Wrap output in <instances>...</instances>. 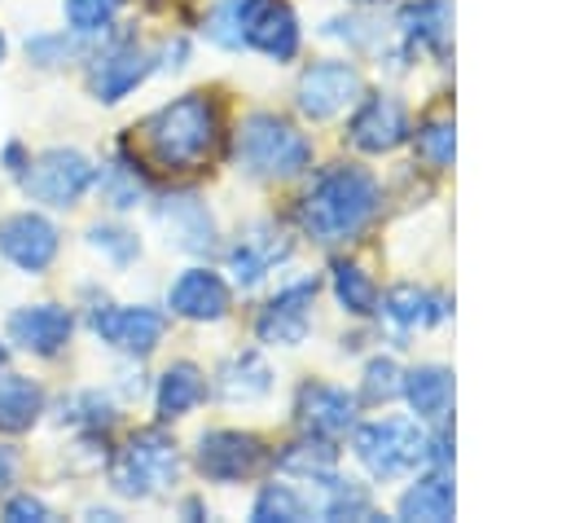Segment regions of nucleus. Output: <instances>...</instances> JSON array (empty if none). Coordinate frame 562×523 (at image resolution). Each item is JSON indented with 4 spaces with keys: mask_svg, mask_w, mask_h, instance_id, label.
<instances>
[{
    "mask_svg": "<svg viewBox=\"0 0 562 523\" xmlns=\"http://www.w3.org/2000/svg\"><path fill=\"white\" fill-rule=\"evenodd\" d=\"M378 180L356 167V163H338V167H325L312 189L303 193L299 202V224L312 242L321 246H334V242H351L378 211Z\"/></svg>",
    "mask_w": 562,
    "mask_h": 523,
    "instance_id": "obj_1",
    "label": "nucleus"
},
{
    "mask_svg": "<svg viewBox=\"0 0 562 523\" xmlns=\"http://www.w3.org/2000/svg\"><path fill=\"white\" fill-rule=\"evenodd\" d=\"M140 132H145V145H149L154 163H162L171 171L193 167L215 145V105L202 92H184V97L167 101L162 110H154Z\"/></svg>",
    "mask_w": 562,
    "mask_h": 523,
    "instance_id": "obj_2",
    "label": "nucleus"
},
{
    "mask_svg": "<svg viewBox=\"0 0 562 523\" xmlns=\"http://www.w3.org/2000/svg\"><path fill=\"white\" fill-rule=\"evenodd\" d=\"M233 158L259 180H290L312 163V141L290 119L255 110L233 132Z\"/></svg>",
    "mask_w": 562,
    "mask_h": 523,
    "instance_id": "obj_3",
    "label": "nucleus"
},
{
    "mask_svg": "<svg viewBox=\"0 0 562 523\" xmlns=\"http://www.w3.org/2000/svg\"><path fill=\"white\" fill-rule=\"evenodd\" d=\"M351 448L373 479H395L430 461V435L417 418H373L351 426Z\"/></svg>",
    "mask_w": 562,
    "mask_h": 523,
    "instance_id": "obj_4",
    "label": "nucleus"
},
{
    "mask_svg": "<svg viewBox=\"0 0 562 523\" xmlns=\"http://www.w3.org/2000/svg\"><path fill=\"white\" fill-rule=\"evenodd\" d=\"M176 475H180V453H176V444H171L158 426L136 431V435L114 453V461H110V483H114V492H119V497H132V501L171 488Z\"/></svg>",
    "mask_w": 562,
    "mask_h": 523,
    "instance_id": "obj_5",
    "label": "nucleus"
},
{
    "mask_svg": "<svg viewBox=\"0 0 562 523\" xmlns=\"http://www.w3.org/2000/svg\"><path fill=\"white\" fill-rule=\"evenodd\" d=\"M97 180V167L79 149H44L35 163L22 167V189L44 207H75Z\"/></svg>",
    "mask_w": 562,
    "mask_h": 523,
    "instance_id": "obj_6",
    "label": "nucleus"
},
{
    "mask_svg": "<svg viewBox=\"0 0 562 523\" xmlns=\"http://www.w3.org/2000/svg\"><path fill=\"white\" fill-rule=\"evenodd\" d=\"M364 84H360V70L351 62H338V57H325V62H312L303 75H299V88H294V105L303 119L321 123V119H334L338 110H347L351 101H360Z\"/></svg>",
    "mask_w": 562,
    "mask_h": 523,
    "instance_id": "obj_7",
    "label": "nucleus"
},
{
    "mask_svg": "<svg viewBox=\"0 0 562 523\" xmlns=\"http://www.w3.org/2000/svg\"><path fill=\"white\" fill-rule=\"evenodd\" d=\"M408 136H413L408 110H404V101H395L391 92H369V97L356 105L351 123H347V141H351L356 149H364V154H391V149H400Z\"/></svg>",
    "mask_w": 562,
    "mask_h": 523,
    "instance_id": "obj_8",
    "label": "nucleus"
},
{
    "mask_svg": "<svg viewBox=\"0 0 562 523\" xmlns=\"http://www.w3.org/2000/svg\"><path fill=\"white\" fill-rule=\"evenodd\" d=\"M268 448L250 431H206L198 439V470L215 483H241L263 470Z\"/></svg>",
    "mask_w": 562,
    "mask_h": 523,
    "instance_id": "obj_9",
    "label": "nucleus"
},
{
    "mask_svg": "<svg viewBox=\"0 0 562 523\" xmlns=\"http://www.w3.org/2000/svg\"><path fill=\"white\" fill-rule=\"evenodd\" d=\"M312 299H316V281H290L285 290H277L255 316L259 343H277V347L303 343L312 330Z\"/></svg>",
    "mask_w": 562,
    "mask_h": 523,
    "instance_id": "obj_10",
    "label": "nucleus"
},
{
    "mask_svg": "<svg viewBox=\"0 0 562 523\" xmlns=\"http://www.w3.org/2000/svg\"><path fill=\"white\" fill-rule=\"evenodd\" d=\"M92 330L97 338H105L110 347L127 352V356H149L167 330V316L158 308L132 303V308H97L92 312Z\"/></svg>",
    "mask_w": 562,
    "mask_h": 523,
    "instance_id": "obj_11",
    "label": "nucleus"
},
{
    "mask_svg": "<svg viewBox=\"0 0 562 523\" xmlns=\"http://www.w3.org/2000/svg\"><path fill=\"white\" fill-rule=\"evenodd\" d=\"M57 224L35 215V211H18L0 220V255L9 264H18L22 272H44L57 255Z\"/></svg>",
    "mask_w": 562,
    "mask_h": 523,
    "instance_id": "obj_12",
    "label": "nucleus"
},
{
    "mask_svg": "<svg viewBox=\"0 0 562 523\" xmlns=\"http://www.w3.org/2000/svg\"><path fill=\"white\" fill-rule=\"evenodd\" d=\"M294 418L303 426V435H321V439H338L356 426V396L329 387V382H303L299 400H294Z\"/></svg>",
    "mask_w": 562,
    "mask_h": 523,
    "instance_id": "obj_13",
    "label": "nucleus"
},
{
    "mask_svg": "<svg viewBox=\"0 0 562 523\" xmlns=\"http://www.w3.org/2000/svg\"><path fill=\"white\" fill-rule=\"evenodd\" d=\"M167 308L184 321H220L228 312V281L215 272V268H184L171 290H167Z\"/></svg>",
    "mask_w": 562,
    "mask_h": 523,
    "instance_id": "obj_14",
    "label": "nucleus"
},
{
    "mask_svg": "<svg viewBox=\"0 0 562 523\" xmlns=\"http://www.w3.org/2000/svg\"><path fill=\"white\" fill-rule=\"evenodd\" d=\"M70 330H75V316L57 303H31L9 316V338L35 356H57L70 343Z\"/></svg>",
    "mask_w": 562,
    "mask_h": 523,
    "instance_id": "obj_15",
    "label": "nucleus"
},
{
    "mask_svg": "<svg viewBox=\"0 0 562 523\" xmlns=\"http://www.w3.org/2000/svg\"><path fill=\"white\" fill-rule=\"evenodd\" d=\"M149 70H154V57H149L140 44H114L110 53H101V57L92 62L88 84H92L97 101H119V97H127L136 84H145Z\"/></svg>",
    "mask_w": 562,
    "mask_h": 523,
    "instance_id": "obj_16",
    "label": "nucleus"
},
{
    "mask_svg": "<svg viewBox=\"0 0 562 523\" xmlns=\"http://www.w3.org/2000/svg\"><path fill=\"white\" fill-rule=\"evenodd\" d=\"M158 220L171 229L176 246L189 255H211L215 251V220L198 193H167L158 202Z\"/></svg>",
    "mask_w": 562,
    "mask_h": 523,
    "instance_id": "obj_17",
    "label": "nucleus"
},
{
    "mask_svg": "<svg viewBox=\"0 0 562 523\" xmlns=\"http://www.w3.org/2000/svg\"><path fill=\"white\" fill-rule=\"evenodd\" d=\"M285 255H290L285 233L272 229V224H255V229L228 251V272H233V281H237L241 290H255V286L263 281V272H268L272 264H281Z\"/></svg>",
    "mask_w": 562,
    "mask_h": 523,
    "instance_id": "obj_18",
    "label": "nucleus"
},
{
    "mask_svg": "<svg viewBox=\"0 0 562 523\" xmlns=\"http://www.w3.org/2000/svg\"><path fill=\"white\" fill-rule=\"evenodd\" d=\"M246 48L272 57V62H290L299 53V18L290 4L281 0H263L259 13L250 18V31H246Z\"/></svg>",
    "mask_w": 562,
    "mask_h": 523,
    "instance_id": "obj_19",
    "label": "nucleus"
},
{
    "mask_svg": "<svg viewBox=\"0 0 562 523\" xmlns=\"http://www.w3.org/2000/svg\"><path fill=\"white\" fill-rule=\"evenodd\" d=\"M303 501H307V514H321V519H378L369 492L356 479H338L329 470L312 475V497Z\"/></svg>",
    "mask_w": 562,
    "mask_h": 523,
    "instance_id": "obj_20",
    "label": "nucleus"
},
{
    "mask_svg": "<svg viewBox=\"0 0 562 523\" xmlns=\"http://www.w3.org/2000/svg\"><path fill=\"white\" fill-rule=\"evenodd\" d=\"M400 396L413 404L417 422H443L452 409V374L443 365H417L404 374Z\"/></svg>",
    "mask_w": 562,
    "mask_h": 523,
    "instance_id": "obj_21",
    "label": "nucleus"
},
{
    "mask_svg": "<svg viewBox=\"0 0 562 523\" xmlns=\"http://www.w3.org/2000/svg\"><path fill=\"white\" fill-rule=\"evenodd\" d=\"M400 35L417 48L443 53L452 35V0H413L400 9Z\"/></svg>",
    "mask_w": 562,
    "mask_h": 523,
    "instance_id": "obj_22",
    "label": "nucleus"
},
{
    "mask_svg": "<svg viewBox=\"0 0 562 523\" xmlns=\"http://www.w3.org/2000/svg\"><path fill=\"white\" fill-rule=\"evenodd\" d=\"M382 316H386L391 325H400V330L435 325V321L448 316V299H443V294H430V290H422V286H413V281H400V286L386 290Z\"/></svg>",
    "mask_w": 562,
    "mask_h": 523,
    "instance_id": "obj_23",
    "label": "nucleus"
},
{
    "mask_svg": "<svg viewBox=\"0 0 562 523\" xmlns=\"http://www.w3.org/2000/svg\"><path fill=\"white\" fill-rule=\"evenodd\" d=\"M457 510V497H452V479L443 466L426 470L404 497H400V519H422V523H448Z\"/></svg>",
    "mask_w": 562,
    "mask_h": 523,
    "instance_id": "obj_24",
    "label": "nucleus"
},
{
    "mask_svg": "<svg viewBox=\"0 0 562 523\" xmlns=\"http://www.w3.org/2000/svg\"><path fill=\"white\" fill-rule=\"evenodd\" d=\"M268 391H272V369L259 352H237L220 369V396L228 404H250V400H263Z\"/></svg>",
    "mask_w": 562,
    "mask_h": 523,
    "instance_id": "obj_25",
    "label": "nucleus"
},
{
    "mask_svg": "<svg viewBox=\"0 0 562 523\" xmlns=\"http://www.w3.org/2000/svg\"><path fill=\"white\" fill-rule=\"evenodd\" d=\"M202 396H206V378H202V369L189 365V360H176V365L158 378L154 409H158L162 422H171V418H184Z\"/></svg>",
    "mask_w": 562,
    "mask_h": 523,
    "instance_id": "obj_26",
    "label": "nucleus"
},
{
    "mask_svg": "<svg viewBox=\"0 0 562 523\" xmlns=\"http://www.w3.org/2000/svg\"><path fill=\"white\" fill-rule=\"evenodd\" d=\"M44 413V391L35 378L22 374H0V431L18 435L26 426H35V418Z\"/></svg>",
    "mask_w": 562,
    "mask_h": 523,
    "instance_id": "obj_27",
    "label": "nucleus"
},
{
    "mask_svg": "<svg viewBox=\"0 0 562 523\" xmlns=\"http://www.w3.org/2000/svg\"><path fill=\"white\" fill-rule=\"evenodd\" d=\"M263 0H220L206 18V35L220 44V48H246V31H250V18L259 13Z\"/></svg>",
    "mask_w": 562,
    "mask_h": 523,
    "instance_id": "obj_28",
    "label": "nucleus"
},
{
    "mask_svg": "<svg viewBox=\"0 0 562 523\" xmlns=\"http://www.w3.org/2000/svg\"><path fill=\"white\" fill-rule=\"evenodd\" d=\"M255 523H303L307 519V501L290 488V483H263L255 505H250Z\"/></svg>",
    "mask_w": 562,
    "mask_h": 523,
    "instance_id": "obj_29",
    "label": "nucleus"
},
{
    "mask_svg": "<svg viewBox=\"0 0 562 523\" xmlns=\"http://www.w3.org/2000/svg\"><path fill=\"white\" fill-rule=\"evenodd\" d=\"M334 294L351 316H369L378 308V286L369 281V272L360 264H334Z\"/></svg>",
    "mask_w": 562,
    "mask_h": 523,
    "instance_id": "obj_30",
    "label": "nucleus"
},
{
    "mask_svg": "<svg viewBox=\"0 0 562 523\" xmlns=\"http://www.w3.org/2000/svg\"><path fill=\"white\" fill-rule=\"evenodd\" d=\"M277 466L290 470V475H321V470H334V439H321V435H303L294 444H285L277 453Z\"/></svg>",
    "mask_w": 562,
    "mask_h": 523,
    "instance_id": "obj_31",
    "label": "nucleus"
},
{
    "mask_svg": "<svg viewBox=\"0 0 562 523\" xmlns=\"http://www.w3.org/2000/svg\"><path fill=\"white\" fill-rule=\"evenodd\" d=\"M101 198H105L110 207H119V211H127V207H136V202L145 198V176L136 171L132 158H114V163L101 171Z\"/></svg>",
    "mask_w": 562,
    "mask_h": 523,
    "instance_id": "obj_32",
    "label": "nucleus"
},
{
    "mask_svg": "<svg viewBox=\"0 0 562 523\" xmlns=\"http://www.w3.org/2000/svg\"><path fill=\"white\" fill-rule=\"evenodd\" d=\"M413 141H417V158H422L426 167H435V171L452 167V154H457V127H452L448 119H430V123H422Z\"/></svg>",
    "mask_w": 562,
    "mask_h": 523,
    "instance_id": "obj_33",
    "label": "nucleus"
},
{
    "mask_svg": "<svg viewBox=\"0 0 562 523\" xmlns=\"http://www.w3.org/2000/svg\"><path fill=\"white\" fill-rule=\"evenodd\" d=\"M400 387H404V369H400L391 356H373V360L364 365L360 400H364V404H386V400L400 396Z\"/></svg>",
    "mask_w": 562,
    "mask_h": 523,
    "instance_id": "obj_34",
    "label": "nucleus"
},
{
    "mask_svg": "<svg viewBox=\"0 0 562 523\" xmlns=\"http://www.w3.org/2000/svg\"><path fill=\"white\" fill-rule=\"evenodd\" d=\"M119 4H123V0H61L66 22H70L75 35H97V31H105V26L114 22Z\"/></svg>",
    "mask_w": 562,
    "mask_h": 523,
    "instance_id": "obj_35",
    "label": "nucleus"
},
{
    "mask_svg": "<svg viewBox=\"0 0 562 523\" xmlns=\"http://www.w3.org/2000/svg\"><path fill=\"white\" fill-rule=\"evenodd\" d=\"M88 242H92L97 251H105L114 264H132V259L140 255L136 233H127V229H119V224H92V229H88Z\"/></svg>",
    "mask_w": 562,
    "mask_h": 523,
    "instance_id": "obj_36",
    "label": "nucleus"
},
{
    "mask_svg": "<svg viewBox=\"0 0 562 523\" xmlns=\"http://www.w3.org/2000/svg\"><path fill=\"white\" fill-rule=\"evenodd\" d=\"M70 422L105 431V426H114V404L101 391H79V396H70Z\"/></svg>",
    "mask_w": 562,
    "mask_h": 523,
    "instance_id": "obj_37",
    "label": "nucleus"
},
{
    "mask_svg": "<svg viewBox=\"0 0 562 523\" xmlns=\"http://www.w3.org/2000/svg\"><path fill=\"white\" fill-rule=\"evenodd\" d=\"M26 53L40 62V66H61L70 53H75V40L61 31V35H35L31 44H26Z\"/></svg>",
    "mask_w": 562,
    "mask_h": 523,
    "instance_id": "obj_38",
    "label": "nucleus"
},
{
    "mask_svg": "<svg viewBox=\"0 0 562 523\" xmlns=\"http://www.w3.org/2000/svg\"><path fill=\"white\" fill-rule=\"evenodd\" d=\"M4 519H9V523H44V519H48V505H44L40 497H31V492H18V497H9Z\"/></svg>",
    "mask_w": 562,
    "mask_h": 523,
    "instance_id": "obj_39",
    "label": "nucleus"
},
{
    "mask_svg": "<svg viewBox=\"0 0 562 523\" xmlns=\"http://www.w3.org/2000/svg\"><path fill=\"white\" fill-rule=\"evenodd\" d=\"M13 475H18V461H13V453H9V448H0V488H9V483H13Z\"/></svg>",
    "mask_w": 562,
    "mask_h": 523,
    "instance_id": "obj_40",
    "label": "nucleus"
},
{
    "mask_svg": "<svg viewBox=\"0 0 562 523\" xmlns=\"http://www.w3.org/2000/svg\"><path fill=\"white\" fill-rule=\"evenodd\" d=\"M4 163H9V171H18V176H22V167H26V163H22V149H18V145H9V149H4Z\"/></svg>",
    "mask_w": 562,
    "mask_h": 523,
    "instance_id": "obj_41",
    "label": "nucleus"
},
{
    "mask_svg": "<svg viewBox=\"0 0 562 523\" xmlns=\"http://www.w3.org/2000/svg\"><path fill=\"white\" fill-rule=\"evenodd\" d=\"M184 519H206V510H202V501H184Z\"/></svg>",
    "mask_w": 562,
    "mask_h": 523,
    "instance_id": "obj_42",
    "label": "nucleus"
},
{
    "mask_svg": "<svg viewBox=\"0 0 562 523\" xmlns=\"http://www.w3.org/2000/svg\"><path fill=\"white\" fill-rule=\"evenodd\" d=\"M356 4H364V9H373V4H386V0H356Z\"/></svg>",
    "mask_w": 562,
    "mask_h": 523,
    "instance_id": "obj_43",
    "label": "nucleus"
},
{
    "mask_svg": "<svg viewBox=\"0 0 562 523\" xmlns=\"http://www.w3.org/2000/svg\"><path fill=\"white\" fill-rule=\"evenodd\" d=\"M0 369H4V343H0Z\"/></svg>",
    "mask_w": 562,
    "mask_h": 523,
    "instance_id": "obj_44",
    "label": "nucleus"
},
{
    "mask_svg": "<svg viewBox=\"0 0 562 523\" xmlns=\"http://www.w3.org/2000/svg\"><path fill=\"white\" fill-rule=\"evenodd\" d=\"M0 62H4V35H0Z\"/></svg>",
    "mask_w": 562,
    "mask_h": 523,
    "instance_id": "obj_45",
    "label": "nucleus"
}]
</instances>
